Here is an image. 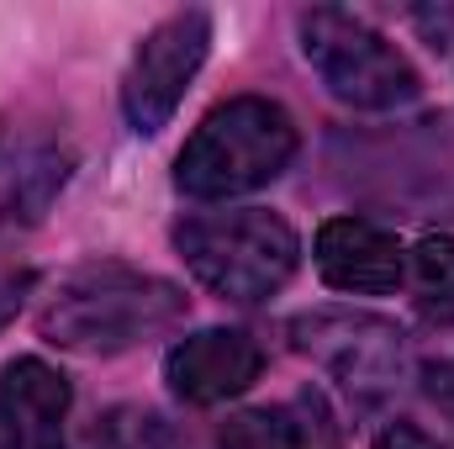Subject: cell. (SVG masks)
Segmentation results:
<instances>
[{
	"instance_id": "cell-5",
	"label": "cell",
	"mask_w": 454,
	"mask_h": 449,
	"mask_svg": "<svg viewBox=\"0 0 454 449\" xmlns=\"http://www.w3.org/2000/svg\"><path fill=\"white\" fill-rule=\"evenodd\" d=\"M291 343L317 359L348 397L359 402H380L407 381V334L380 318V312H359V307H317L301 312L291 323Z\"/></svg>"
},
{
	"instance_id": "cell-3",
	"label": "cell",
	"mask_w": 454,
	"mask_h": 449,
	"mask_svg": "<svg viewBox=\"0 0 454 449\" xmlns=\"http://www.w3.org/2000/svg\"><path fill=\"white\" fill-rule=\"evenodd\" d=\"M175 248L185 270L223 302L254 307L275 296L301 259V238L280 212L264 207H227V212H196L175 227Z\"/></svg>"
},
{
	"instance_id": "cell-8",
	"label": "cell",
	"mask_w": 454,
	"mask_h": 449,
	"mask_svg": "<svg viewBox=\"0 0 454 449\" xmlns=\"http://www.w3.org/2000/svg\"><path fill=\"white\" fill-rule=\"evenodd\" d=\"M69 381L37 359L21 354L0 370V449H69Z\"/></svg>"
},
{
	"instance_id": "cell-13",
	"label": "cell",
	"mask_w": 454,
	"mask_h": 449,
	"mask_svg": "<svg viewBox=\"0 0 454 449\" xmlns=\"http://www.w3.org/2000/svg\"><path fill=\"white\" fill-rule=\"evenodd\" d=\"M375 449H439V439L423 434L418 423H391V429L375 439Z\"/></svg>"
},
{
	"instance_id": "cell-9",
	"label": "cell",
	"mask_w": 454,
	"mask_h": 449,
	"mask_svg": "<svg viewBox=\"0 0 454 449\" xmlns=\"http://www.w3.org/2000/svg\"><path fill=\"white\" fill-rule=\"evenodd\" d=\"M317 270L333 291L348 296H386L407 280V248L375 223H359V217H333V223L317 227Z\"/></svg>"
},
{
	"instance_id": "cell-10",
	"label": "cell",
	"mask_w": 454,
	"mask_h": 449,
	"mask_svg": "<svg viewBox=\"0 0 454 449\" xmlns=\"http://www.w3.org/2000/svg\"><path fill=\"white\" fill-rule=\"evenodd\" d=\"M69 159L59 148H27L16 164H0V232L27 227L48 212V201L64 191Z\"/></svg>"
},
{
	"instance_id": "cell-15",
	"label": "cell",
	"mask_w": 454,
	"mask_h": 449,
	"mask_svg": "<svg viewBox=\"0 0 454 449\" xmlns=\"http://www.w3.org/2000/svg\"><path fill=\"white\" fill-rule=\"evenodd\" d=\"M434 397H439V402H444V407L454 413V359L434 370Z\"/></svg>"
},
{
	"instance_id": "cell-2",
	"label": "cell",
	"mask_w": 454,
	"mask_h": 449,
	"mask_svg": "<svg viewBox=\"0 0 454 449\" xmlns=\"http://www.w3.org/2000/svg\"><path fill=\"white\" fill-rule=\"evenodd\" d=\"M296 122L270 96H232L201 116L175 159V185L196 201L248 196L280 180L296 159Z\"/></svg>"
},
{
	"instance_id": "cell-7",
	"label": "cell",
	"mask_w": 454,
	"mask_h": 449,
	"mask_svg": "<svg viewBox=\"0 0 454 449\" xmlns=\"http://www.w3.org/2000/svg\"><path fill=\"white\" fill-rule=\"evenodd\" d=\"M259 370L264 349L243 328H201L164 354V381L191 407H217L227 397H243L259 381Z\"/></svg>"
},
{
	"instance_id": "cell-1",
	"label": "cell",
	"mask_w": 454,
	"mask_h": 449,
	"mask_svg": "<svg viewBox=\"0 0 454 449\" xmlns=\"http://www.w3.org/2000/svg\"><path fill=\"white\" fill-rule=\"evenodd\" d=\"M185 312H191V296L175 280L101 259V264L69 270L48 291L37 312V334L74 354H127L148 338L180 328Z\"/></svg>"
},
{
	"instance_id": "cell-14",
	"label": "cell",
	"mask_w": 454,
	"mask_h": 449,
	"mask_svg": "<svg viewBox=\"0 0 454 449\" xmlns=\"http://www.w3.org/2000/svg\"><path fill=\"white\" fill-rule=\"evenodd\" d=\"M27 286H32L27 275H16V280H0V328H5V323L21 312V296H27Z\"/></svg>"
},
{
	"instance_id": "cell-12",
	"label": "cell",
	"mask_w": 454,
	"mask_h": 449,
	"mask_svg": "<svg viewBox=\"0 0 454 449\" xmlns=\"http://www.w3.org/2000/svg\"><path fill=\"white\" fill-rule=\"evenodd\" d=\"M223 449H296L286 413H238L223 429Z\"/></svg>"
},
{
	"instance_id": "cell-4",
	"label": "cell",
	"mask_w": 454,
	"mask_h": 449,
	"mask_svg": "<svg viewBox=\"0 0 454 449\" xmlns=\"http://www.w3.org/2000/svg\"><path fill=\"white\" fill-rule=\"evenodd\" d=\"M296 27H301L307 64L343 106L396 112L423 96V75L412 69V59L386 32H375L364 16L339 11V5H312V11H301Z\"/></svg>"
},
{
	"instance_id": "cell-6",
	"label": "cell",
	"mask_w": 454,
	"mask_h": 449,
	"mask_svg": "<svg viewBox=\"0 0 454 449\" xmlns=\"http://www.w3.org/2000/svg\"><path fill=\"white\" fill-rule=\"evenodd\" d=\"M212 53V16L207 11H175L164 16L153 32H143V43L132 48V64L121 75V116L132 132L153 138L169 127V116L180 112L191 80L201 75Z\"/></svg>"
},
{
	"instance_id": "cell-11",
	"label": "cell",
	"mask_w": 454,
	"mask_h": 449,
	"mask_svg": "<svg viewBox=\"0 0 454 449\" xmlns=\"http://www.w3.org/2000/svg\"><path fill=\"white\" fill-rule=\"evenodd\" d=\"M407 286L428 323L454 328V238H423L407 254Z\"/></svg>"
}]
</instances>
